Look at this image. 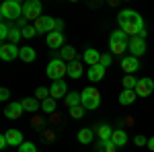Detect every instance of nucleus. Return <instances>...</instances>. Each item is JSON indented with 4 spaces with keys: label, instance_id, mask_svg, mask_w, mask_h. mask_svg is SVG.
Listing matches in <instances>:
<instances>
[{
    "label": "nucleus",
    "instance_id": "obj_12",
    "mask_svg": "<svg viewBox=\"0 0 154 152\" xmlns=\"http://www.w3.org/2000/svg\"><path fill=\"white\" fill-rule=\"evenodd\" d=\"M23 103H8L6 109H4V115L8 117V119H19V117L23 115Z\"/></svg>",
    "mask_w": 154,
    "mask_h": 152
},
{
    "label": "nucleus",
    "instance_id": "obj_39",
    "mask_svg": "<svg viewBox=\"0 0 154 152\" xmlns=\"http://www.w3.org/2000/svg\"><path fill=\"white\" fill-rule=\"evenodd\" d=\"M8 97H11L8 88H2V91H0V99H8Z\"/></svg>",
    "mask_w": 154,
    "mask_h": 152
},
{
    "label": "nucleus",
    "instance_id": "obj_15",
    "mask_svg": "<svg viewBox=\"0 0 154 152\" xmlns=\"http://www.w3.org/2000/svg\"><path fill=\"white\" fill-rule=\"evenodd\" d=\"M84 62H86L88 66H97V64L101 62V54H99L97 49L91 47V49H86V51H84Z\"/></svg>",
    "mask_w": 154,
    "mask_h": 152
},
{
    "label": "nucleus",
    "instance_id": "obj_10",
    "mask_svg": "<svg viewBox=\"0 0 154 152\" xmlns=\"http://www.w3.org/2000/svg\"><path fill=\"white\" fill-rule=\"evenodd\" d=\"M49 93H51V99H66V82L64 80H56L51 86H49Z\"/></svg>",
    "mask_w": 154,
    "mask_h": 152
},
{
    "label": "nucleus",
    "instance_id": "obj_32",
    "mask_svg": "<svg viewBox=\"0 0 154 152\" xmlns=\"http://www.w3.org/2000/svg\"><path fill=\"white\" fill-rule=\"evenodd\" d=\"M84 111H86V109H84L82 105H78V107H74V109H70V115L74 117V119H80V117H84Z\"/></svg>",
    "mask_w": 154,
    "mask_h": 152
},
{
    "label": "nucleus",
    "instance_id": "obj_4",
    "mask_svg": "<svg viewBox=\"0 0 154 152\" xmlns=\"http://www.w3.org/2000/svg\"><path fill=\"white\" fill-rule=\"evenodd\" d=\"M80 97H82L84 109H97V107L101 105V95H99V91H97L95 86H86L80 93Z\"/></svg>",
    "mask_w": 154,
    "mask_h": 152
},
{
    "label": "nucleus",
    "instance_id": "obj_24",
    "mask_svg": "<svg viewBox=\"0 0 154 152\" xmlns=\"http://www.w3.org/2000/svg\"><path fill=\"white\" fill-rule=\"evenodd\" d=\"M21 103H23V109H25V111H31V113H35L37 109L41 107V103H39L37 99H23Z\"/></svg>",
    "mask_w": 154,
    "mask_h": 152
},
{
    "label": "nucleus",
    "instance_id": "obj_36",
    "mask_svg": "<svg viewBox=\"0 0 154 152\" xmlns=\"http://www.w3.org/2000/svg\"><path fill=\"white\" fill-rule=\"evenodd\" d=\"M35 35H37L35 27H25L23 29V37H27V39H29V37H35Z\"/></svg>",
    "mask_w": 154,
    "mask_h": 152
},
{
    "label": "nucleus",
    "instance_id": "obj_33",
    "mask_svg": "<svg viewBox=\"0 0 154 152\" xmlns=\"http://www.w3.org/2000/svg\"><path fill=\"white\" fill-rule=\"evenodd\" d=\"M111 39H115V41H130V39H128V35H125L121 29L113 31V33H111Z\"/></svg>",
    "mask_w": 154,
    "mask_h": 152
},
{
    "label": "nucleus",
    "instance_id": "obj_41",
    "mask_svg": "<svg viewBox=\"0 0 154 152\" xmlns=\"http://www.w3.org/2000/svg\"><path fill=\"white\" fill-rule=\"evenodd\" d=\"M148 148H150V150L154 152V136H152V138H150V140H148Z\"/></svg>",
    "mask_w": 154,
    "mask_h": 152
},
{
    "label": "nucleus",
    "instance_id": "obj_8",
    "mask_svg": "<svg viewBox=\"0 0 154 152\" xmlns=\"http://www.w3.org/2000/svg\"><path fill=\"white\" fill-rule=\"evenodd\" d=\"M128 49L131 51V56H134V58H138V56L146 54V41H144L142 37H130Z\"/></svg>",
    "mask_w": 154,
    "mask_h": 152
},
{
    "label": "nucleus",
    "instance_id": "obj_35",
    "mask_svg": "<svg viewBox=\"0 0 154 152\" xmlns=\"http://www.w3.org/2000/svg\"><path fill=\"white\" fill-rule=\"evenodd\" d=\"M8 35H11V29H8V25L2 23V25H0V39L4 41V39H8Z\"/></svg>",
    "mask_w": 154,
    "mask_h": 152
},
{
    "label": "nucleus",
    "instance_id": "obj_9",
    "mask_svg": "<svg viewBox=\"0 0 154 152\" xmlns=\"http://www.w3.org/2000/svg\"><path fill=\"white\" fill-rule=\"evenodd\" d=\"M154 91V80L152 78H140L136 84V95L138 97H148Z\"/></svg>",
    "mask_w": 154,
    "mask_h": 152
},
{
    "label": "nucleus",
    "instance_id": "obj_1",
    "mask_svg": "<svg viewBox=\"0 0 154 152\" xmlns=\"http://www.w3.org/2000/svg\"><path fill=\"white\" fill-rule=\"evenodd\" d=\"M117 23L119 29L128 37H142V39L146 37V27H144V19L140 17V12L125 8L117 14Z\"/></svg>",
    "mask_w": 154,
    "mask_h": 152
},
{
    "label": "nucleus",
    "instance_id": "obj_2",
    "mask_svg": "<svg viewBox=\"0 0 154 152\" xmlns=\"http://www.w3.org/2000/svg\"><path fill=\"white\" fill-rule=\"evenodd\" d=\"M45 74H48V78H51V80H62L66 74H68V64L64 62L62 58H56L51 60L48 64V68H45Z\"/></svg>",
    "mask_w": 154,
    "mask_h": 152
},
{
    "label": "nucleus",
    "instance_id": "obj_27",
    "mask_svg": "<svg viewBox=\"0 0 154 152\" xmlns=\"http://www.w3.org/2000/svg\"><path fill=\"white\" fill-rule=\"evenodd\" d=\"M41 109L45 111V113H54L56 111V99H45V101H41Z\"/></svg>",
    "mask_w": 154,
    "mask_h": 152
},
{
    "label": "nucleus",
    "instance_id": "obj_30",
    "mask_svg": "<svg viewBox=\"0 0 154 152\" xmlns=\"http://www.w3.org/2000/svg\"><path fill=\"white\" fill-rule=\"evenodd\" d=\"M51 97V93H49V88H45V86H39L35 91V99H41V101H45V99H49Z\"/></svg>",
    "mask_w": 154,
    "mask_h": 152
},
{
    "label": "nucleus",
    "instance_id": "obj_34",
    "mask_svg": "<svg viewBox=\"0 0 154 152\" xmlns=\"http://www.w3.org/2000/svg\"><path fill=\"white\" fill-rule=\"evenodd\" d=\"M19 152H37V148H35V144H31V142H23L19 146Z\"/></svg>",
    "mask_w": 154,
    "mask_h": 152
},
{
    "label": "nucleus",
    "instance_id": "obj_16",
    "mask_svg": "<svg viewBox=\"0 0 154 152\" xmlns=\"http://www.w3.org/2000/svg\"><path fill=\"white\" fill-rule=\"evenodd\" d=\"M111 142L115 144V146H125L128 144V134L123 132V129H113V136H111Z\"/></svg>",
    "mask_w": 154,
    "mask_h": 152
},
{
    "label": "nucleus",
    "instance_id": "obj_21",
    "mask_svg": "<svg viewBox=\"0 0 154 152\" xmlns=\"http://www.w3.org/2000/svg\"><path fill=\"white\" fill-rule=\"evenodd\" d=\"M130 41H115V39H109V47H111V54H123L128 49Z\"/></svg>",
    "mask_w": 154,
    "mask_h": 152
},
{
    "label": "nucleus",
    "instance_id": "obj_18",
    "mask_svg": "<svg viewBox=\"0 0 154 152\" xmlns=\"http://www.w3.org/2000/svg\"><path fill=\"white\" fill-rule=\"evenodd\" d=\"M136 91H131V88H123V93L119 95V103L121 105H131L134 101H136Z\"/></svg>",
    "mask_w": 154,
    "mask_h": 152
},
{
    "label": "nucleus",
    "instance_id": "obj_22",
    "mask_svg": "<svg viewBox=\"0 0 154 152\" xmlns=\"http://www.w3.org/2000/svg\"><path fill=\"white\" fill-rule=\"evenodd\" d=\"M68 76H72V78H80V76H82V66H80L76 60L68 64Z\"/></svg>",
    "mask_w": 154,
    "mask_h": 152
},
{
    "label": "nucleus",
    "instance_id": "obj_3",
    "mask_svg": "<svg viewBox=\"0 0 154 152\" xmlns=\"http://www.w3.org/2000/svg\"><path fill=\"white\" fill-rule=\"evenodd\" d=\"M0 14H2V19H6V21L21 19V17H23V6H21L17 0H6V2H2V6H0Z\"/></svg>",
    "mask_w": 154,
    "mask_h": 152
},
{
    "label": "nucleus",
    "instance_id": "obj_29",
    "mask_svg": "<svg viewBox=\"0 0 154 152\" xmlns=\"http://www.w3.org/2000/svg\"><path fill=\"white\" fill-rule=\"evenodd\" d=\"M115 144L109 140V142H99V152H115Z\"/></svg>",
    "mask_w": 154,
    "mask_h": 152
},
{
    "label": "nucleus",
    "instance_id": "obj_23",
    "mask_svg": "<svg viewBox=\"0 0 154 152\" xmlns=\"http://www.w3.org/2000/svg\"><path fill=\"white\" fill-rule=\"evenodd\" d=\"M97 134H99V138H101V142H109L111 140V136H113V129L109 128V126H99V129H97Z\"/></svg>",
    "mask_w": 154,
    "mask_h": 152
},
{
    "label": "nucleus",
    "instance_id": "obj_13",
    "mask_svg": "<svg viewBox=\"0 0 154 152\" xmlns=\"http://www.w3.org/2000/svg\"><path fill=\"white\" fill-rule=\"evenodd\" d=\"M121 68L125 70V74H134V72L140 68V62H138V58H134V56H128V58L121 60Z\"/></svg>",
    "mask_w": 154,
    "mask_h": 152
},
{
    "label": "nucleus",
    "instance_id": "obj_25",
    "mask_svg": "<svg viewBox=\"0 0 154 152\" xmlns=\"http://www.w3.org/2000/svg\"><path fill=\"white\" fill-rule=\"evenodd\" d=\"M93 138H95V132H93V129L84 128V129H80V132H78V142H80V144H88Z\"/></svg>",
    "mask_w": 154,
    "mask_h": 152
},
{
    "label": "nucleus",
    "instance_id": "obj_20",
    "mask_svg": "<svg viewBox=\"0 0 154 152\" xmlns=\"http://www.w3.org/2000/svg\"><path fill=\"white\" fill-rule=\"evenodd\" d=\"M64 103L70 107V109H74V107L82 105V97H80L78 93H68V95H66V99H64Z\"/></svg>",
    "mask_w": 154,
    "mask_h": 152
},
{
    "label": "nucleus",
    "instance_id": "obj_38",
    "mask_svg": "<svg viewBox=\"0 0 154 152\" xmlns=\"http://www.w3.org/2000/svg\"><path fill=\"white\" fill-rule=\"evenodd\" d=\"M136 144H138V146H144V144H148V140H146V138H144V136H136Z\"/></svg>",
    "mask_w": 154,
    "mask_h": 152
},
{
    "label": "nucleus",
    "instance_id": "obj_19",
    "mask_svg": "<svg viewBox=\"0 0 154 152\" xmlns=\"http://www.w3.org/2000/svg\"><path fill=\"white\" fill-rule=\"evenodd\" d=\"M19 58L23 60V62H27V64H31V62H35L37 54H35V49H33V47L25 45V47H21V56H19Z\"/></svg>",
    "mask_w": 154,
    "mask_h": 152
},
{
    "label": "nucleus",
    "instance_id": "obj_26",
    "mask_svg": "<svg viewBox=\"0 0 154 152\" xmlns=\"http://www.w3.org/2000/svg\"><path fill=\"white\" fill-rule=\"evenodd\" d=\"M60 51H62V60H64V62H66V60H68V62H74L76 49H74L72 45H64L62 49H60Z\"/></svg>",
    "mask_w": 154,
    "mask_h": 152
},
{
    "label": "nucleus",
    "instance_id": "obj_7",
    "mask_svg": "<svg viewBox=\"0 0 154 152\" xmlns=\"http://www.w3.org/2000/svg\"><path fill=\"white\" fill-rule=\"evenodd\" d=\"M19 56H21V47H17L14 43H4V45L0 47V58L4 60V62H12Z\"/></svg>",
    "mask_w": 154,
    "mask_h": 152
},
{
    "label": "nucleus",
    "instance_id": "obj_5",
    "mask_svg": "<svg viewBox=\"0 0 154 152\" xmlns=\"http://www.w3.org/2000/svg\"><path fill=\"white\" fill-rule=\"evenodd\" d=\"M23 17L25 19H33V21H37L39 17H41V2L39 0H27L23 4Z\"/></svg>",
    "mask_w": 154,
    "mask_h": 152
},
{
    "label": "nucleus",
    "instance_id": "obj_31",
    "mask_svg": "<svg viewBox=\"0 0 154 152\" xmlns=\"http://www.w3.org/2000/svg\"><path fill=\"white\" fill-rule=\"evenodd\" d=\"M21 37H23V31H21V29H14V27H12V29H11V35H8L11 43H14V45H17V41H19Z\"/></svg>",
    "mask_w": 154,
    "mask_h": 152
},
{
    "label": "nucleus",
    "instance_id": "obj_37",
    "mask_svg": "<svg viewBox=\"0 0 154 152\" xmlns=\"http://www.w3.org/2000/svg\"><path fill=\"white\" fill-rule=\"evenodd\" d=\"M99 64H101L103 68H105V66H109V64H111V54H103V56H101V62H99Z\"/></svg>",
    "mask_w": 154,
    "mask_h": 152
},
{
    "label": "nucleus",
    "instance_id": "obj_11",
    "mask_svg": "<svg viewBox=\"0 0 154 152\" xmlns=\"http://www.w3.org/2000/svg\"><path fill=\"white\" fill-rule=\"evenodd\" d=\"M45 41H48V47H51V49H62L64 47V33L54 31L45 37Z\"/></svg>",
    "mask_w": 154,
    "mask_h": 152
},
{
    "label": "nucleus",
    "instance_id": "obj_40",
    "mask_svg": "<svg viewBox=\"0 0 154 152\" xmlns=\"http://www.w3.org/2000/svg\"><path fill=\"white\" fill-rule=\"evenodd\" d=\"M62 29H64V21H56V31L62 33Z\"/></svg>",
    "mask_w": 154,
    "mask_h": 152
},
{
    "label": "nucleus",
    "instance_id": "obj_28",
    "mask_svg": "<svg viewBox=\"0 0 154 152\" xmlns=\"http://www.w3.org/2000/svg\"><path fill=\"white\" fill-rule=\"evenodd\" d=\"M136 84H138V80H136L131 74H125V78H123V88H131V91H136Z\"/></svg>",
    "mask_w": 154,
    "mask_h": 152
},
{
    "label": "nucleus",
    "instance_id": "obj_6",
    "mask_svg": "<svg viewBox=\"0 0 154 152\" xmlns=\"http://www.w3.org/2000/svg\"><path fill=\"white\" fill-rule=\"evenodd\" d=\"M37 29V33H54L56 31V19L54 17H39L35 21V25H33Z\"/></svg>",
    "mask_w": 154,
    "mask_h": 152
},
{
    "label": "nucleus",
    "instance_id": "obj_17",
    "mask_svg": "<svg viewBox=\"0 0 154 152\" xmlns=\"http://www.w3.org/2000/svg\"><path fill=\"white\" fill-rule=\"evenodd\" d=\"M105 76V68L101 66V64H97V66H91V70H88V80L93 82H99L101 78Z\"/></svg>",
    "mask_w": 154,
    "mask_h": 152
},
{
    "label": "nucleus",
    "instance_id": "obj_14",
    "mask_svg": "<svg viewBox=\"0 0 154 152\" xmlns=\"http://www.w3.org/2000/svg\"><path fill=\"white\" fill-rule=\"evenodd\" d=\"M4 136L8 140V146H21L23 144V132H19V129H6Z\"/></svg>",
    "mask_w": 154,
    "mask_h": 152
}]
</instances>
